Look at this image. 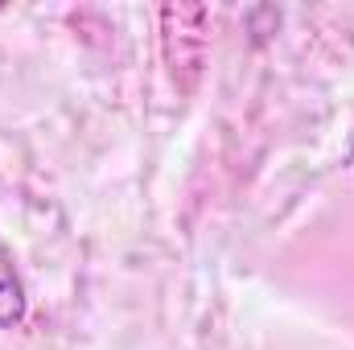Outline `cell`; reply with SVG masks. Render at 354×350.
<instances>
[{"mask_svg": "<svg viewBox=\"0 0 354 350\" xmlns=\"http://www.w3.org/2000/svg\"><path fill=\"white\" fill-rule=\"evenodd\" d=\"M21 317H25V288L8 248L0 243V326H17Z\"/></svg>", "mask_w": 354, "mask_h": 350, "instance_id": "6da1fadb", "label": "cell"}]
</instances>
